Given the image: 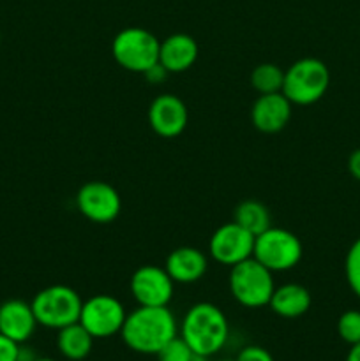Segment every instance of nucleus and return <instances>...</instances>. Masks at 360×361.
Masks as SVG:
<instances>
[{"label":"nucleus","instance_id":"nucleus-1","mask_svg":"<svg viewBox=\"0 0 360 361\" xmlns=\"http://www.w3.org/2000/svg\"><path fill=\"white\" fill-rule=\"evenodd\" d=\"M124 344L140 355H157L179 335L176 319L168 307H138L127 314L120 330Z\"/></svg>","mask_w":360,"mask_h":361},{"label":"nucleus","instance_id":"nucleus-2","mask_svg":"<svg viewBox=\"0 0 360 361\" xmlns=\"http://www.w3.org/2000/svg\"><path fill=\"white\" fill-rule=\"evenodd\" d=\"M228 335V319L222 310L207 302L191 307L180 326V337L187 342L193 353L207 358L224 348Z\"/></svg>","mask_w":360,"mask_h":361},{"label":"nucleus","instance_id":"nucleus-3","mask_svg":"<svg viewBox=\"0 0 360 361\" xmlns=\"http://www.w3.org/2000/svg\"><path fill=\"white\" fill-rule=\"evenodd\" d=\"M30 305L37 324L52 330H62L80 321L83 302L73 288L59 284L39 291Z\"/></svg>","mask_w":360,"mask_h":361},{"label":"nucleus","instance_id":"nucleus-4","mask_svg":"<svg viewBox=\"0 0 360 361\" xmlns=\"http://www.w3.org/2000/svg\"><path fill=\"white\" fill-rule=\"evenodd\" d=\"M275 284L272 271L254 257L232 267L229 271V293L240 305L247 309H260L268 305Z\"/></svg>","mask_w":360,"mask_h":361},{"label":"nucleus","instance_id":"nucleus-5","mask_svg":"<svg viewBox=\"0 0 360 361\" xmlns=\"http://www.w3.org/2000/svg\"><path fill=\"white\" fill-rule=\"evenodd\" d=\"M330 83L328 67L318 59H302L284 71L282 94L292 104L309 106L320 101Z\"/></svg>","mask_w":360,"mask_h":361},{"label":"nucleus","instance_id":"nucleus-6","mask_svg":"<svg viewBox=\"0 0 360 361\" xmlns=\"http://www.w3.org/2000/svg\"><path fill=\"white\" fill-rule=\"evenodd\" d=\"M302 243L299 236L288 229L268 228L267 231L254 236L253 257L265 268L274 271H288L302 259Z\"/></svg>","mask_w":360,"mask_h":361},{"label":"nucleus","instance_id":"nucleus-7","mask_svg":"<svg viewBox=\"0 0 360 361\" xmlns=\"http://www.w3.org/2000/svg\"><path fill=\"white\" fill-rule=\"evenodd\" d=\"M159 44L161 42L152 32L140 27H129L115 35L112 53L120 67L131 73L143 74L148 67L159 62Z\"/></svg>","mask_w":360,"mask_h":361},{"label":"nucleus","instance_id":"nucleus-8","mask_svg":"<svg viewBox=\"0 0 360 361\" xmlns=\"http://www.w3.org/2000/svg\"><path fill=\"white\" fill-rule=\"evenodd\" d=\"M126 317L119 300L109 295H95L81 305L80 324L94 338H108L120 334Z\"/></svg>","mask_w":360,"mask_h":361},{"label":"nucleus","instance_id":"nucleus-9","mask_svg":"<svg viewBox=\"0 0 360 361\" xmlns=\"http://www.w3.org/2000/svg\"><path fill=\"white\" fill-rule=\"evenodd\" d=\"M76 207L80 214L95 224H109L122 210V200L115 187L106 182H88L78 190Z\"/></svg>","mask_w":360,"mask_h":361},{"label":"nucleus","instance_id":"nucleus-10","mask_svg":"<svg viewBox=\"0 0 360 361\" xmlns=\"http://www.w3.org/2000/svg\"><path fill=\"white\" fill-rule=\"evenodd\" d=\"M172 277L164 268L145 267L138 268L131 277V295L141 307H168L173 298Z\"/></svg>","mask_w":360,"mask_h":361},{"label":"nucleus","instance_id":"nucleus-11","mask_svg":"<svg viewBox=\"0 0 360 361\" xmlns=\"http://www.w3.org/2000/svg\"><path fill=\"white\" fill-rule=\"evenodd\" d=\"M208 250L217 263L235 267V264L253 257L254 236L240 228L236 222H229V224L215 229L210 243H208Z\"/></svg>","mask_w":360,"mask_h":361},{"label":"nucleus","instance_id":"nucleus-12","mask_svg":"<svg viewBox=\"0 0 360 361\" xmlns=\"http://www.w3.org/2000/svg\"><path fill=\"white\" fill-rule=\"evenodd\" d=\"M148 123L161 137H175L187 126V108L176 95L162 94L148 108Z\"/></svg>","mask_w":360,"mask_h":361},{"label":"nucleus","instance_id":"nucleus-13","mask_svg":"<svg viewBox=\"0 0 360 361\" xmlns=\"http://www.w3.org/2000/svg\"><path fill=\"white\" fill-rule=\"evenodd\" d=\"M292 118V102L282 92L263 94L251 108V120L260 133L274 134L284 129Z\"/></svg>","mask_w":360,"mask_h":361},{"label":"nucleus","instance_id":"nucleus-14","mask_svg":"<svg viewBox=\"0 0 360 361\" xmlns=\"http://www.w3.org/2000/svg\"><path fill=\"white\" fill-rule=\"evenodd\" d=\"M37 319L30 303L23 300H7L0 305V334L16 344H23L34 335Z\"/></svg>","mask_w":360,"mask_h":361},{"label":"nucleus","instance_id":"nucleus-15","mask_svg":"<svg viewBox=\"0 0 360 361\" xmlns=\"http://www.w3.org/2000/svg\"><path fill=\"white\" fill-rule=\"evenodd\" d=\"M207 256L194 247H179L172 250L166 257L164 270L173 282L179 284H193L200 281L207 271Z\"/></svg>","mask_w":360,"mask_h":361},{"label":"nucleus","instance_id":"nucleus-16","mask_svg":"<svg viewBox=\"0 0 360 361\" xmlns=\"http://www.w3.org/2000/svg\"><path fill=\"white\" fill-rule=\"evenodd\" d=\"M198 59V44L191 35L173 34L159 44V63L168 73H184Z\"/></svg>","mask_w":360,"mask_h":361},{"label":"nucleus","instance_id":"nucleus-17","mask_svg":"<svg viewBox=\"0 0 360 361\" xmlns=\"http://www.w3.org/2000/svg\"><path fill=\"white\" fill-rule=\"evenodd\" d=\"M268 307L284 319L304 316L311 307V293L300 284H282L274 289Z\"/></svg>","mask_w":360,"mask_h":361},{"label":"nucleus","instance_id":"nucleus-18","mask_svg":"<svg viewBox=\"0 0 360 361\" xmlns=\"http://www.w3.org/2000/svg\"><path fill=\"white\" fill-rule=\"evenodd\" d=\"M94 341L95 338L78 321V323H73L59 330L56 348H59L60 355L64 358L71 361H81L90 355L92 348H94Z\"/></svg>","mask_w":360,"mask_h":361},{"label":"nucleus","instance_id":"nucleus-19","mask_svg":"<svg viewBox=\"0 0 360 361\" xmlns=\"http://www.w3.org/2000/svg\"><path fill=\"white\" fill-rule=\"evenodd\" d=\"M233 222L249 231L253 236H258L260 233L267 231L270 228V214L268 208L263 203L254 200L242 201L239 207L235 208V215H233Z\"/></svg>","mask_w":360,"mask_h":361},{"label":"nucleus","instance_id":"nucleus-20","mask_svg":"<svg viewBox=\"0 0 360 361\" xmlns=\"http://www.w3.org/2000/svg\"><path fill=\"white\" fill-rule=\"evenodd\" d=\"M282 83H284V71L279 69L275 63H260L251 73V85L254 90L260 92V95L281 92Z\"/></svg>","mask_w":360,"mask_h":361},{"label":"nucleus","instance_id":"nucleus-21","mask_svg":"<svg viewBox=\"0 0 360 361\" xmlns=\"http://www.w3.org/2000/svg\"><path fill=\"white\" fill-rule=\"evenodd\" d=\"M337 334L346 344L353 345L360 342V312L348 310L337 321Z\"/></svg>","mask_w":360,"mask_h":361},{"label":"nucleus","instance_id":"nucleus-22","mask_svg":"<svg viewBox=\"0 0 360 361\" xmlns=\"http://www.w3.org/2000/svg\"><path fill=\"white\" fill-rule=\"evenodd\" d=\"M344 268L349 288L360 298V238L349 247Z\"/></svg>","mask_w":360,"mask_h":361},{"label":"nucleus","instance_id":"nucleus-23","mask_svg":"<svg viewBox=\"0 0 360 361\" xmlns=\"http://www.w3.org/2000/svg\"><path fill=\"white\" fill-rule=\"evenodd\" d=\"M193 349L187 345V342L184 341L182 337L176 335L175 338L168 342L161 351L157 353L159 361H189L191 356H193Z\"/></svg>","mask_w":360,"mask_h":361},{"label":"nucleus","instance_id":"nucleus-24","mask_svg":"<svg viewBox=\"0 0 360 361\" xmlns=\"http://www.w3.org/2000/svg\"><path fill=\"white\" fill-rule=\"evenodd\" d=\"M235 361H274V356L260 345H247L239 353Z\"/></svg>","mask_w":360,"mask_h":361},{"label":"nucleus","instance_id":"nucleus-25","mask_svg":"<svg viewBox=\"0 0 360 361\" xmlns=\"http://www.w3.org/2000/svg\"><path fill=\"white\" fill-rule=\"evenodd\" d=\"M20 344L0 334V361H18Z\"/></svg>","mask_w":360,"mask_h":361},{"label":"nucleus","instance_id":"nucleus-26","mask_svg":"<svg viewBox=\"0 0 360 361\" xmlns=\"http://www.w3.org/2000/svg\"><path fill=\"white\" fill-rule=\"evenodd\" d=\"M143 76L147 78V81H150V83H161V81L168 76V71H166L161 63L155 62L154 66L148 67V69L145 71Z\"/></svg>","mask_w":360,"mask_h":361},{"label":"nucleus","instance_id":"nucleus-27","mask_svg":"<svg viewBox=\"0 0 360 361\" xmlns=\"http://www.w3.org/2000/svg\"><path fill=\"white\" fill-rule=\"evenodd\" d=\"M348 169H349V173H352L353 178H356L360 182V148L349 155Z\"/></svg>","mask_w":360,"mask_h":361},{"label":"nucleus","instance_id":"nucleus-28","mask_svg":"<svg viewBox=\"0 0 360 361\" xmlns=\"http://www.w3.org/2000/svg\"><path fill=\"white\" fill-rule=\"evenodd\" d=\"M37 358L34 356L32 349L28 348H20V353H18V361H35Z\"/></svg>","mask_w":360,"mask_h":361},{"label":"nucleus","instance_id":"nucleus-29","mask_svg":"<svg viewBox=\"0 0 360 361\" xmlns=\"http://www.w3.org/2000/svg\"><path fill=\"white\" fill-rule=\"evenodd\" d=\"M346 361H360V342L359 344H353L352 349L348 353V358Z\"/></svg>","mask_w":360,"mask_h":361},{"label":"nucleus","instance_id":"nucleus-30","mask_svg":"<svg viewBox=\"0 0 360 361\" xmlns=\"http://www.w3.org/2000/svg\"><path fill=\"white\" fill-rule=\"evenodd\" d=\"M189 361H208V358L207 356H201V355H196V353H194V355L189 358Z\"/></svg>","mask_w":360,"mask_h":361},{"label":"nucleus","instance_id":"nucleus-31","mask_svg":"<svg viewBox=\"0 0 360 361\" xmlns=\"http://www.w3.org/2000/svg\"><path fill=\"white\" fill-rule=\"evenodd\" d=\"M35 361H55V360H52V358H37Z\"/></svg>","mask_w":360,"mask_h":361},{"label":"nucleus","instance_id":"nucleus-32","mask_svg":"<svg viewBox=\"0 0 360 361\" xmlns=\"http://www.w3.org/2000/svg\"><path fill=\"white\" fill-rule=\"evenodd\" d=\"M219 361H233V360H219Z\"/></svg>","mask_w":360,"mask_h":361}]
</instances>
